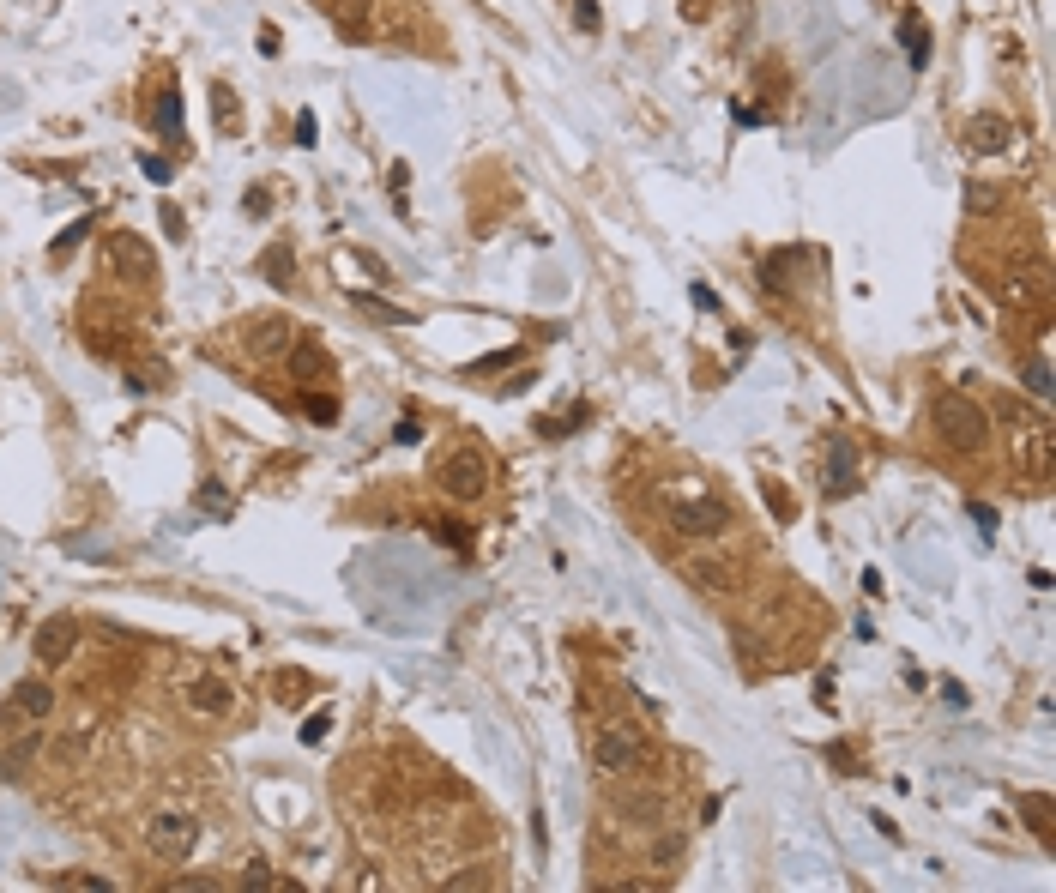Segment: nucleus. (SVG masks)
I'll list each match as a JSON object with an SVG mask.
<instances>
[{"label": "nucleus", "mask_w": 1056, "mask_h": 893, "mask_svg": "<svg viewBox=\"0 0 1056 893\" xmlns=\"http://www.w3.org/2000/svg\"><path fill=\"white\" fill-rule=\"evenodd\" d=\"M851 483H857V453H851V441H845V435H833V441H827V489H833V495H845Z\"/></svg>", "instance_id": "nucleus-14"}, {"label": "nucleus", "mask_w": 1056, "mask_h": 893, "mask_svg": "<svg viewBox=\"0 0 1056 893\" xmlns=\"http://www.w3.org/2000/svg\"><path fill=\"white\" fill-rule=\"evenodd\" d=\"M900 49H906V61H912V67H930V25H924L918 13H906V19H900Z\"/></svg>", "instance_id": "nucleus-15"}, {"label": "nucleus", "mask_w": 1056, "mask_h": 893, "mask_svg": "<svg viewBox=\"0 0 1056 893\" xmlns=\"http://www.w3.org/2000/svg\"><path fill=\"white\" fill-rule=\"evenodd\" d=\"M664 513L682 538H719V531H731V501L707 495L700 483H688L682 495H664Z\"/></svg>", "instance_id": "nucleus-2"}, {"label": "nucleus", "mask_w": 1056, "mask_h": 893, "mask_svg": "<svg viewBox=\"0 0 1056 893\" xmlns=\"http://www.w3.org/2000/svg\"><path fill=\"white\" fill-rule=\"evenodd\" d=\"M960 139H966V151H978V157H996V151L1020 145V127H1014L1008 115H990V109H984V115H972V121H966V133H960Z\"/></svg>", "instance_id": "nucleus-9"}, {"label": "nucleus", "mask_w": 1056, "mask_h": 893, "mask_svg": "<svg viewBox=\"0 0 1056 893\" xmlns=\"http://www.w3.org/2000/svg\"><path fill=\"white\" fill-rule=\"evenodd\" d=\"M260 272H266L272 284H290V278H296V254H290V248L278 242V248H266V260H260Z\"/></svg>", "instance_id": "nucleus-19"}, {"label": "nucleus", "mask_w": 1056, "mask_h": 893, "mask_svg": "<svg viewBox=\"0 0 1056 893\" xmlns=\"http://www.w3.org/2000/svg\"><path fill=\"white\" fill-rule=\"evenodd\" d=\"M616 809H622V815H640V827H658L664 797H658V791H622V797H616Z\"/></svg>", "instance_id": "nucleus-17"}, {"label": "nucleus", "mask_w": 1056, "mask_h": 893, "mask_svg": "<svg viewBox=\"0 0 1056 893\" xmlns=\"http://www.w3.org/2000/svg\"><path fill=\"white\" fill-rule=\"evenodd\" d=\"M188 706H194V712H206V719H224V712L236 706V694H230V682H224V676L200 670V676H188Z\"/></svg>", "instance_id": "nucleus-12"}, {"label": "nucleus", "mask_w": 1056, "mask_h": 893, "mask_svg": "<svg viewBox=\"0 0 1056 893\" xmlns=\"http://www.w3.org/2000/svg\"><path fill=\"white\" fill-rule=\"evenodd\" d=\"M1026 393L1050 399V363H1044V356H1026Z\"/></svg>", "instance_id": "nucleus-23"}, {"label": "nucleus", "mask_w": 1056, "mask_h": 893, "mask_svg": "<svg viewBox=\"0 0 1056 893\" xmlns=\"http://www.w3.org/2000/svg\"><path fill=\"white\" fill-rule=\"evenodd\" d=\"M31 646H37V664H43V670H55V664H67V658H73V646H79V622H73V616H49V622L37 628V640H31Z\"/></svg>", "instance_id": "nucleus-10"}, {"label": "nucleus", "mask_w": 1056, "mask_h": 893, "mask_svg": "<svg viewBox=\"0 0 1056 893\" xmlns=\"http://www.w3.org/2000/svg\"><path fill=\"white\" fill-rule=\"evenodd\" d=\"M157 127H163V133L182 127V97H175V91H163V103H157Z\"/></svg>", "instance_id": "nucleus-25"}, {"label": "nucleus", "mask_w": 1056, "mask_h": 893, "mask_svg": "<svg viewBox=\"0 0 1056 893\" xmlns=\"http://www.w3.org/2000/svg\"><path fill=\"white\" fill-rule=\"evenodd\" d=\"M447 887H453V893H477V887H495V875H489L483 863H471V869H459V875H447Z\"/></svg>", "instance_id": "nucleus-22"}, {"label": "nucleus", "mask_w": 1056, "mask_h": 893, "mask_svg": "<svg viewBox=\"0 0 1056 893\" xmlns=\"http://www.w3.org/2000/svg\"><path fill=\"white\" fill-rule=\"evenodd\" d=\"M574 25H580V31H598V25H604V13H598V0H580V7H574Z\"/></svg>", "instance_id": "nucleus-32"}, {"label": "nucleus", "mask_w": 1056, "mask_h": 893, "mask_svg": "<svg viewBox=\"0 0 1056 893\" xmlns=\"http://www.w3.org/2000/svg\"><path fill=\"white\" fill-rule=\"evenodd\" d=\"M1020 815L1032 821L1038 839H1050V797H1020Z\"/></svg>", "instance_id": "nucleus-21"}, {"label": "nucleus", "mask_w": 1056, "mask_h": 893, "mask_svg": "<svg viewBox=\"0 0 1056 893\" xmlns=\"http://www.w3.org/2000/svg\"><path fill=\"white\" fill-rule=\"evenodd\" d=\"M930 423H936V435H942L954 453H978V447L990 441V417H984V405H978L972 393H936Z\"/></svg>", "instance_id": "nucleus-1"}, {"label": "nucleus", "mask_w": 1056, "mask_h": 893, "mask_svg": "<svg viewBox=\"0 0 1056 893\" xmlns=\"http://www.w3.org/2000/svg\"><path fill=\"white\" fill-rule=\"evenodd\" d=\"M1008 302L1044 308V302H1050V266H1044V260H1020V266L1008 272Z\"/></svg>", "instance_id": "nucleus-11"}, {"label": "nucleus", "mask_w": 1056, "mask_h": 893, "mask_svg": "<svg viewBox=\"0 0 1056 893\" xmlns=\"http://www.w3.org/2000/svg\"><path fill=\"white\" fill-rule=\"evenodd\" d=\"M592 761H598V773H610V779L646 767V731H640L634 719H604L598 737H592Z\"/></svg>", "instance_id": "nucleus-3"}, {"label": "nucleus", "mask_w": 1056, "mask_h": 893, "mask_svg": "<svg viewBox=\"0 0 1056 893\" xmlns=\"http://www.w3.org/2000/svg\"><path fill=\"white\" fill-rule=\"evenodd\" d=\"M966 206H972V212H996V206H1002V188H990V182H972V188H966Z\"/></svg>", "instance_id": "nucleus-24"}, {"label": "nucleus", "mask_w": 1056, "mask_h": 893, "mask_svg": "<svg viewBox=\"0 0 1056 893\" xmlns=\"http://www.w3.org/2000/svg\"><path fill=\"white\" fill-rule=\"evenodd\" d=\"M296 139H302V145H314V139H320V121H314V115H308V109H302V115H296Z\"/></svg>", "instance_id": "nucleus-35"}, {"label": "nucleus", "mask_w": 1056, "mask_h": 893, "mask_svg": "<svg viewBox=\"0 0 1056 893\" xmlns=\"http://www.w3.org/2000/svg\"><path fill=\"white\" fill-rule=\"evenodd\" d=\"M357 302H363L369 314H381V320H393V326H411V320H417L411 308H399V302H381V296H369V290H357Z\"/></svg>", "instance_id": "nucleus-20"}, {"label": "nucleus", "mask_w": 1056, "mask_h": 893, "mask_svg": "<svg viewBox=\"0 0 1056 893\" xmlns=\"http://www.w3.org/2000/svg\"><path fill=\"white\" fill-rule=\"evenodd\" d=\"M290 338H296L290 320H278V314H272V320H254V350H290Z\"/></svg>", "instance_id": "nucleus-18"}, {"label": "nucleus", "mask_w": 1056, "mask_h": 893, "mask_svg": "<svg viewBox=\"0 0 1056 893\" xmlns=\"http://www.w3.org/2000/svg\"><path fill=\"white\" fill-rule=\"evenodd\" d=\"M85 230H91V218H85V224H73V230H61V236H55V248H49V254H55V260H67V254H73V248H79V242H85Z\"/></svg>", "instance_id": "nucleus-27"}, {"label": "nucleus", "mask_w": 1056, "mask_h": 893, "mask_svg": "<svg viewBox=\"0 0 1056 893\" xmlns=\"http://www.w3.org/2000/svg\"><path fill=\"white\" fill-rule=\"evenodd\" d=\"M55 887H97V893H103L109 881H103V875H55Z\"/></svg>", "instance_id": "nucleus-36"}, {"label": "nucleus", "mask_w": 1056, "mask_h": 893, "mask_svg": "<svg viewBox=\"0 0 1056 893\" xmlns=\"http://www.w3.org/2000/svg\"><path fill=\"white\" fill-rule=\"evenodd\" d=\"M103 254H109L115 278H127V284H139V290H151V284H157V254H151V242H145V236L115 230V236L103 242Z\"/></svg>", "instance_id": "nucleus-6"}, {"label": "nucleus", "mask_w": 1056, "mask_h": 893, "mask_svg": "<svg viewBox=\"0 0 1056 893\" xmlns=\"http://www.w3.org/2000/svg\"><path fill=\"white\" fill-rule=\"evenodd\" d=\"M676 857H682V839H670V833H664V839L652 845V863H658V869H670Z\"/></svg>", "instance_id": "nucleus-31"}, {"label": "nucleus", "mask_w": 1056, "mask_h": 893, "mask_svg": "<svg viewBox=\"0 0 1056 893\" xmlns=\"http://www.w3.org/2000/svg\"><path fill=\"white\" fill-rule=\"evenodd\" d=\"M139 169L151 175V182H169V175H175V163H169V157H139Z\"/></svg>", "instance_id": "nucleus-33"}, {"label": "nucleus", "mask_w": 1056, "mask_h": 893, "mask_svg": "<svg viewBox=\"0 0 1056 893\" xmlns=\"http://www.w3.org/2000/svg\"><path fill=\"white\" fill-rule=\"evenodd\" d=\"M163 236H188V224H182V212H175V206H163Z\"/></svg>", "instance_id": "nucleus-37"}, {"label": "nucleus", "mask_w": 1056, "mask_h": 893, "mask_svg": "<svg viewBox=\"0 0 1056 893\" xmlns=\"http://www.w3.org/2000/svg\"><path fill=\"white\" fill-rule=\"evenodd\" d=\"M326 725H332V712H314V719L302 725V743H320V737H326Z\"/></svg>", "instance_id": "nucleus-34"}, {"label": "nucleus", "mask_w": 1056, "mask_h": 893, "mask_svg": "<svg viewBox=\"0 0 1056 893\" xmlns=\"http://www.w3.org/2000/svg\"><path fill=\"white\" fill-rule=\"evenodd\" d=\"M37 755H43V731L31 719H19V706L7 700V706H0V779L19 785L37 767Z\"/></svg>", "instance_id": "nucleus-4"}, {"label": "nucleus", "mask_w": 1056, "mask_h": 893, "mask_svg": "<svg viewBox=\"0 0 1056 893\" xmlns=\"http://www.w3.org/2000/svg\"><path fill=\"white\" fill-rule=\"evenodd\" d=\"M7 700L19 706V719H31V725H49V712H55V688H49V676H25Z\"/></svg>", "instance_id": "nucleus-13"}, {"label": "nucleus", "mask_w": 1056, "mask_h": 893, "mask_svg": "<svg viewBox=\"0 0 1056 893\" xmlns=\"http://www.w3.org/2000/svg\"><path fill=\"white\" fill-rule=\"evenodd\" d=\"M145 845H151L157 857H169V863L194 857V851H200V815H194V809H157V815L145 821Z\"/></svg>", "instance_id": "nucleus-5"}, {"label": "nucleus", "mask_w": 1056, "mask_h": 893, "mask_svg": "<svg viewBox=\"0 0 1056 893\" xmlns=\"http://www.w3.org/2000/svg\"><path fill=\"white\" fill-rule=\"evenodd\" d=\"M284 363H290V381H302V387H320V381H332V375H338L332 350H326L320 338H290Z\"/></svg>", "instance_id": "nucleus-8"}, {"label": "nucleus", "mask_w": 1056, "mask_h": 893, "mask_svg": "<svg viewBox=\"0 0 1056 893\" xmlns=\"http://www.w3.org/2000/svg\"><path fill=\"white\" fill-rule=\"evenodd\" d=\"M248 212H254V218H266V212H272V200H266V188H254V194H248Z\"/></svg>", "instance_id": "nucleus-38"}, {"label": "nucleus", "mask_w": 1056, "mask_h": 893, "mask_svg": "<svg viewBox=\"0 0 1056 893\" xmlns=\"http://www.w3.org/2000/svg\"><path fill=\"white\" fill-rule=\"evenodd\" d=\"M435 483H441L453 501H483V489H489V459H483L477 447H459V453L441 459Z\"/></svg>", "instance_id": "nucleus-7"}, {"label": "nucleus", "mask_w": 1056, "mask_h": 893, "mask_svg": "<svg viewBox=\"0 0 1056 893\" xmlns=\"http://www.w3.org/2000/svg\"><path fill=\"white\" fill-rule=\"evenodd\" d=\"M1020 459H1026L1032 477H1050V429H1044V423H1032V429L1020 435Z\"/></svg>", "instance_id": "nucleus-16"}, {"label": "nucleus", "mask_w": 1056, "mask_h": 893, "mask_svg": "<svg viewBox=\"0 0 1056 893\" xmlns=\"http://www.w3.org/2000/svg\"><path fill=\"white\" fill-rule=\"evenodd\" d=\"M302 694H308L302 676H278V700H284V706H302Z\"/></svg>", "instance_id": "nucleus-30"}, {"label": "nucleus", "mask_w": 1056, "mask_h": 893, "mask_svg": "<svg viewBox=\"0 0 1056 893\" xmlns=\"http://www.w3.org/2000/svg\"><path fill=\"white\" fill-rule=\"evenodd\" d=\"M308 417H314V423H332V417H338V399H326V393H308Z\"/></svg>", "instance_id": "nucleus-29"}, {"label": "nucleus", "mask_w": 1056, "mask_h": 893, "mask_svg": "<svg viewBox=\"0 0 1056 893\" xmlns=\"http://www.w3.org/2000/svg\"><path fill=\"white\" fill-rule=\"evenodd\" d=\"M212 109H218V127H230V121H236V91H230V85H212Z\"/></svg>", "instance_id": "nucleus-26"}, {"label": "nucleus", "mask_w": 1056, "mask_h": 893, "mask_svg": "<svg viewBox=\"0 0 1056 893\" xmlns=\"http://www.w3.org/2000/svg\"><path fill=\"white\" fill-rule=\"evenodd\" d=\"M507 363H513V350H495V356H477L465 375H495V369H507Z\"/></svg>", "instance_id": "nucleus-28"}]
</instances>
